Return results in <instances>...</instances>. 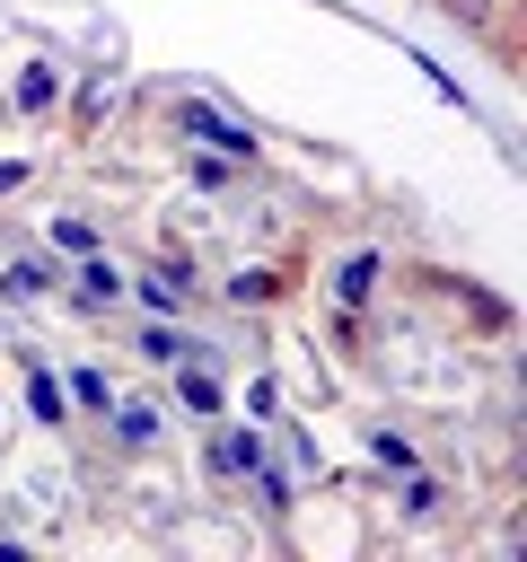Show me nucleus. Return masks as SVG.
I'll use <instances>...</instances> for the list:
<instances>
[{
    "label": "nucleus",
    "instance_id": "obj_4",
    "mask_svg": "<svg viewBox=\"0 0 527 562\" xmlns=\"http://www.w3.org/2000/svg\"><path fill=\"white\" fill-rule=\"evenodd\" d=\"M369 272H378V255H351L343 263V299H369Z\"/></svg>",
    "mask_w": 527,
    "mask_h": 562
},
{
    "label": "nucleus",
    "instance_id": "obj_1",
    "mask_svg": "<svg viewBox=\"0 0 527 562\" xmlns=\"http://www.w3.org/2000/svg\"><path fill=\"white\" fill-rule=\"evenodd\" d=\"M176 123H184V132H202L220 158H246V149H255V132H237V123H220V114H202V105H176Z\"/></svg>",
    "mask_w": 527,
    "mask_h": 562
},
{
    "label": "nucleus",
    "instance_id": "obj_5",
    "mask_svg": "<svg viewBox=\"0 0 527 562\" xmlns=\"http://www.w3.org/2000/svg\"><path fill=\"white\" fill-rule=\"evenodd\" d=\"M228 299H237V307H246V299H272V272H237V281H228Z\"/></svg>",
    "mask_w": 527,
    "mask_h": 562
},
{
    "label": "nucleus",
    "instance_id": "obj_3",
    "mask_svg": "<svg viewBox=\"0 0 527 562\" xmlns=\"http://www.w3.org/2000/svg\"><path fill=\"white\" fill-rule=\"evenodd\" d=\"M211 465H228V474H237V465H255V439H237V430H220V439H211Z\"/></svg>",
    "mask_w": 527,
    "mask_h": 562
},
{
    "label": "nucleus",
    "instance_id": "obj_2",
    "mask_svg": "<svg viewBox=\"0 0 527 562\" xmlns=\"http://www.w3.org/2000/svg\"><path fill=\"white\" fill-rule=\"evenodd\" d=\"M53 88H61V79H53V61H35V70L18 79V105H53Z\"/></svg>",
    "mask_w": 527,
    "mask_h": 562
}]
</instances>
